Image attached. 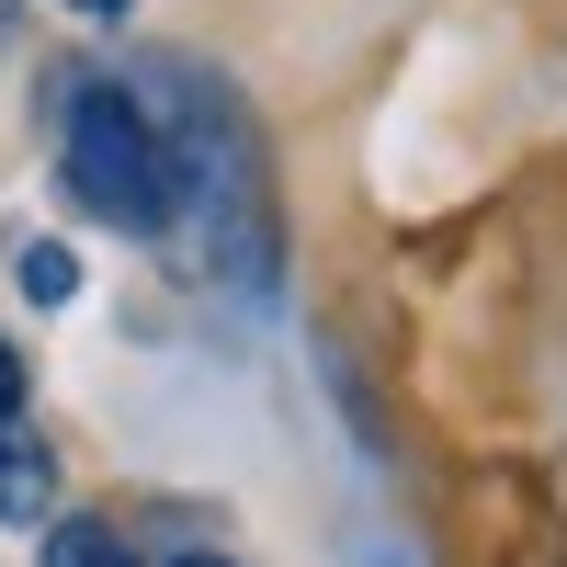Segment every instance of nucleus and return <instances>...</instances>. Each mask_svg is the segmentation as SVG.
I'll return each instance as SVG.
<instances>
[{
	"label": "nucleus",
	"mask_w": 567,
	"mask_h": 567,
	"mask_svg": "<svg viewBox=\"0 0 567 567\" xmlns=\"http://www.w3.org/2000/svg\"><path fill=\"white\" fill-rule=\"evenodd\" d=\"M69 12H91V23H114V12H125V0H69Z\"/></svg>",
	"instance_id": "nucleus-7"
},
{
	"label": "nucleus",
	"mask_w": 567,
	"mask_h": 567,
	"mask_svg": "<svg viewBox=\"0 0 567 567\" xmlns=\"http://www.w3.org/2000/svg\"><path fill=\"white\" fill-rule=\"evenodd\" d=\"M58 171H69V194L103 227H136V239L171 227V148H159V125H148V103H136L125 80H80L69 91Z\"/></svg>",
	"instance_id": "nucleus-2"
},
{
	"label": "nucleus",
	"mask_w": 567,
	"mask_h": 567,
	"mask_svg": "<svg viewBox=\"0 0 567 567\" xmlns=\"http://www.w3.org/2000/svg\"><path fill=\"white\" fill-rule=\"evenodd\" d=\"M159 148H171V216L194 227V261L239 296H272L284 284V216H272V159L250 103L194 58H159Z\"/></svg>",
	"instance_id": "nucleus-1"
},
{
	"label": "nucleus",
	"mask_w": 567,
	"mask_h": 567,
	"mask_svg": "<svg viewBox=\"0 0 567 567\" xmlns=\"http://www.w3.org/2000/svg\"><path fill=\"white\" fill-rule=\"evenodd\" d=\"M45 488H58V477H45V454L0 420V523H45Z\"/></svg>",
	"instance_id": "nucleus-3"
},
{
	"label": "nucleus",
	"mask_w": 567,
	"mask_h": 567,
	"mask_svg": "<svg viewBox=\"0 0 567 567\" xmlns=\"http://www.w3.org/2000/svg\"><path fill=\"white\" fill-rule=\"evenodd\" d=\"M12 409H23V352L0 341V420H12Z\"/></svg>",
	"instance_id": "nucleus-6"
},
{
	"label": "nucleus",
	"mask_w": 567,
	"mask_h": 567,
	"mask_svg": "<svg viewBox=\"0 0 567 567\" xmlns=\"http://www.w3.org/2000/svg\"><path fill=\"white\" fill-rule=\"evenodd\" d=\"M12 284H23L34 307H69V296H80V261H69L58 239H23V261H12Z\"/></svg>",
	"instance_id": "nucleus-4"
},
{
	"label": "nucleus",
	"mask_w": 567,
	"mask_h": 567,
	"mask_svg": "<svg viewBox=\"0 0 567 567\" xmlns=\"http://www.w3.org/2000/svg\"><path fill=\"white\" fill-rule=\"evenodd\" d=\"M171 567H227V556H171Z\"/></svg>",
	"instance_id": "nucleus-8"
},
{
	"label": "nucleus",
	"mask_w": 567,
	"mask_h": 567,
	"mask_svg": "<svg viewBox=\"0 0 567 567\" xmlns=\"http://www.w3.org/2000/svg\"><path fill=\"white\" fill-rule=\"evenodd\" d=\"M45 567H136V556H125V534H103V523H45Z\"/></svg>",
	"instance_id": "nucleus-5"
}]
</instances>
